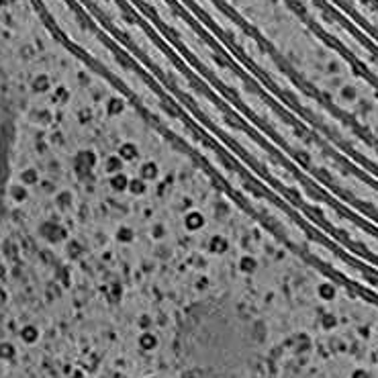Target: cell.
I'll return each instance as SVG.
<instances>
[{"label":"cell","instance_id":"cell-1","mask_svg":"<svg viewBox=\"0 0 378 378\" xmlns=\"http://www.w3.org/2000/svg\"><path fill=\"white\" fill-rule=\"evenodd\" d=\"M18 335H21V339L27 344V346H33V344H37L39 342V329L35 327V325H25L21 331H18Z\"/></svg>","mask_w":378,"mask_h":378},{"label":"cell","instance_id":"cell-2","mask_svg":"<svg viewBox=\"0 0 378 378\" xmlns=\"http://www.w3.org/2000/svg\"><path fill=\"white\" fill-rule=\"evenodd\" d=\"M16 356V350L10 342H2L0 344V360H12Z\"/></svg>","mask_w":378,"mask_h":378},{"label":"cell","instance_id":"cell-3","mask_svg":"<svg viewBox=\"0 0 378 378\" xmlns=\"http://www.w3.org/2000/svg\"><path fill=\"white\" fill-rule=\"evenodd\" d=\"M6 300H8V294H6V290H4V288H0V307H2Z\"/></svg>","mask_w":378,"mask_h":378},{"label":"cell","instance_id":"cell-4","mask_svg":"<svg viewBox=\"0 0 378 378\" xmlns=\"http://www.w3.org/2000/svg\"><path fill=\"white\" fill-rule=\"evenodd\" d=\"M4 274H6V270H4V266H2V264H0V280H2V278H4Z\"/></svg>","mask_w":378,"mask_h":378}]
</instances>
